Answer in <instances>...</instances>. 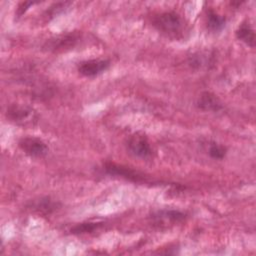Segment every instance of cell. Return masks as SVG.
Instances as JSON below:
<instances>
[{
	"instance_id": "6da1fadb",
	"label": "cell",
	"mask_w": 256,
	"mask_h": 256,
	"mask_svg": "<svg viewBox=\"0 0 256 256\" xmlns=\"http://www.w3.org/2000/svg\"><path fill=\"white\" fill-rule=\"evenodd\" d=\"M153 26L168 36H177L183 30V20L178 13L166 11L154 17Z\"/></svg>"
},
{
	"instance_id": "7a4b0ae2",
	"label": "cell",
	"mask_w": 256,
	"mask_h": 256,
	"mask_svg": "<svg viewBox=\"0 0 256 256\" xmlns=\"http://www.w3.org/2000/svg\"><path fill=\"white\" fill-rule=\"evenodd\" d=\"M6 117L10 122L22 127H32L38 121V115L33 108L17 103L8 106Z\"/></svg>"
},
{
	"instance_id": "3957f363",
	"label": "cell",
	"mask_w": 256,
	"mask_h": 256,
	"mask_svg": "<svg viewBox=\"0 0 256 256\" xmlns=\"http://www.w3.org/2000/svg\"><path fill=\"white\" fill-rule=\"evenodd\" d=\"M185 218L186 213L173 209L158 210L152 213V215L150 216L151 224L159 228H167L170 226H174L175 224H178L185 220Z\"/></svg>"
},
{
	"instance_id": "277c9868",
	"label": "cell",
	"mask_w": 256,
	"mask_h": 256,
	"mask_svg": "<svg viewBox=\"0 0 256 256\" xmlns=\"http://www.w3.org/2000/svg\"><path fill=\"white\" fill-rule=\"evenodd\" d=\"M80 38H81V35L78 32L62 34L47 40L43 48L51 52L66 51L75 47L76 44L79 42Z\"/></svg>"
},
{
	"instance_id": "5b68a950",
	"label": "cell",
	"mask_w": 256,
	"mask_h": 256,
	"mask_svg": "<svg viewBox=\"0 0 256 256\" xmlns=\"http://www.w3.org/2000/svg\"><path fill=\"white\" fill-rule=\"evenodd\" d=\"M103 168H104L105 172L111 176H118V177L124 178V179L132 181V182L145 181L143 174H141L138 171L133 170L130 167L119 165V164H116L113 162H107L104 164Z\"/></svg>"
},
{
	"instance_id": "8992f818",
	"label": "cell",
	"mask_w": 256,
	"mask_h": 256,
	"mask_svg": "<svg viewBox=\"0 0 256 256\" xmlns=\"http://www.w3.org/2000/svg\"><path fill=\"white\" fill-rule=\"evenodd\" d=\"M127 148L133 155L140 158H147L152 153L148 139L145 135L140 133H135L129 137Z\"/></svg>"
},
{
	"instance_id": "52a82bcc",
	"label": "cell",
	"mask_w": 256,
	"mask_h": 256,
	"mask_svg": "<svg viewBox=\"0 0 256 256\" xmlns=\"http://www.w3.org/2000/svg\"><path fill=\"white\" fill-rule=\"evenodd\" d=\"M21 150L31 157H43L48 152L46 143L37 137H24L19 141Z\"/></svg>"
},
{
	"instance_id": "ba28073f",
	"label": "cell",
	"mask_w": 256,
	"mask_h": 256,
	"mask_svg": "<svg viewBox=\"0 0 256 256\" xmlns=\"http://www.w3.org/2000/svg\"><path fill=\"white\" fill-rule=\"evenodd\" d=\"M110 66L107 59H91L82 61L78 65V72L86 77H93L106 71Z\"/></svg>"
},
{
	"instance_id": "9c48e42d",
	"label": "cell",
	"mask_w": 256,
	"mask_h": 256,
	"mask_svg": "<svg viewBox=\"0 0 256 256\" xmlns=\"http://www.w3.org/2000/svg\"><path fill=\"white\" fill-rule=\"evenodd\" d=\"M197 106L201 110L204 111H211V112H217L222 109V102L220 99L211 92H203L198 100H197Z\"/></svg>"
},
{
	"instance_id": "30bf717a",
	"label": "cell",
	"mask_w": 256,
	"mask_h": 256,
	"mask_svg": "<svg viewBox=\"0 0 256 256\" xmlns=\"http://www.w3.org/2000/svg\"><path fill=\"white\" fill-rule=\"evenodd\" d=\"M58 207V203L51 200L49 197H43L38 200L32 201L29 208L39 214H50L54 212Z\"/></svg>"
},
{
	"instance_id": "8fae6325",
	"label": "cell",
	"mask_w": 256,
	"mask_h": 256,
	"mask_svg": "<svg viewBox=\"0 0 256 256\" xmlns=\"http://www.w3.org/2000/svg\"><path fill=\"white\" fill-rule=\"evenodd\" d=\"M236 36L239 40L250 47L255 46V32L248 21L241 23L236 30Z\"/></svg>"
},
{
	"instance_id": "7c38bea8",
	"label": "cell",
	"mask_w": 256,
	"mask_h": 256,
	"mask_svg": "<svg viewBox=\"0 0 256 256\" xmlns=\"http://www.w3.org/2000/svg\"><path fill=\"white\" fill-rule=\"evenodd\" d=\"M226 19L222 15L214 12L213 10H208L206 17L207 28L212 32H218L225 26Z\"/></svg>"
},
{
	"instance_id": "4fadbf2b",
	"label": "cell",
	"mask_w": 256,
	"mask_h": 256,
	"mask_svg": "<svg viewBox=\"0 0 256 256\" xmlns=\"http://www.w3.org/2000/svg\"><path fill=\"white\" fill-rule=\"evenodd\" d=\"M102 225L101 222H84L77 224L71 229V232L74 234H83V233H91L97 230Z\"/></svg>"
},
{
	"instance_id": "5bb4252c",
	"label": "cell",
	"mask_w": 256,
	"mask_h": 256,
	"mask_svg": "<svg viewBox=\"0 0 256 256\" xmlns=\"http://www.w3.org/2000/svg\"><path fill=\"white\" fill-rule=\"evenodd\" d=\"M226 147L218 143H212L209 146V155L214 159H223L226 155Z\"/></svg>"
},
{
	"instance_id": "9a60e30c",
	"label": "cell",
	"mask_w": 256,
	"mask_h": 256,
	"mask_svg": "<svg viewBox=\"0 0 256 256\" xmlns=\"http://www.w3.org/2000/svg\"><path fill=\"white\" fill-rule=\"evenodd\" d=\"M33 4H34V2H23V3H21V4L19 5V7H18L17 15H18V16H21V15L28 9V7H29L30 5H33Z\"/></svg>"
}]
</instances>
